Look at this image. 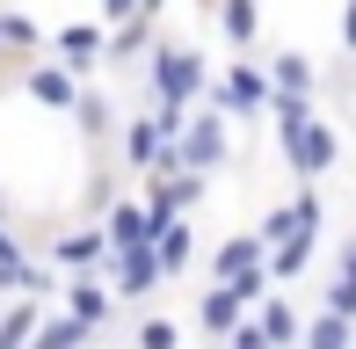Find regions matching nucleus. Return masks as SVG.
<instances>
[{
    "label": "nucleus",
    "instance_id": "nucleus-1",
    "mask_svg": "<svg viewBox=\"0 0 356 349\" xmlns=\"http://www.w3.org/2000/svg\"><path fill=\"white\" fill-rule=\"evenodd\" d=\"M211 58L197 51V44H175V37H160L153 44V58H145V95L153 102H168V109H204L211 102Z\"/></svg>",
    "mask_w": 356,
    "mask_h": 349
},
{
    "label": "nucleus",
    "instance_id": "nucleus-2",
    "mask_svg": "<svg viewBox=\"0 0 356 349\" xmlns=\"http://www.w3.org/2000/svg\"><path fill=\"white\" fill-rule=\"evenodd\" d=\"M211 109H218V117H240V124L269 117V109H277L269 66H262V58H233V66H225L218 81H211Z\"/></svg>",
    "mask_w": 356,
    "mask_h": 349
},
{
    "label": "nucleus",
    "instance_id": "nucleus-3",
    "mask_svg": "<svg viewBox=\"0 0 356 349\" xmlns=\"http://www.w3.org/2000/svg\"><path fill=\"white\" fill-rule=\"evenodd\" d=\"M175 161H182V174H204V182H211V174L233 161V117H218V109L204 102L197 117H189V131H182V146H175Z\"/></svg>",
    "mask_w": 356,
    "mask_h": 349
},
{
    "label": "nucleus",
    "instance_id": "nucleus-4",
    "mask_svg": "<svg viewBox=\"0 0 356 349\" xmlns=\"http://www.w3.org/2000/svg\"><path fill=\"white\" fill-rule=\"evenodd\" d=\"M44 269H66V277H102V269H109V233H102V226H66V233H51Z\"/></svg>",
    "mask_w": 356,
    "mask_h": 349
},
{
    "label": "nucleus",
    "instance_id": "nucleus-5",
    "mask_svg": "<svg viewBox=\"0 0 356 349\" xmlns=\"http://www.w3.org/2000/svg\"><path fill=\"white\" fill-rule=\"evenodd\" d=\"M284 161H291V174H298V189H313L320 174H334V161H342V131H334L327 117H313L298 131V146H284Z\"/></svg>",
    "mask_w": 356,
    "mask_h": 349
},
{
    "label": "nucleus",
    "instance_id": "nucleus-6",
    "mask_svg": "<svg viewBox=\"0 0 356 349\" xmlns=\"http://www.w3.org/2000/svg\"><path fill=\"white\" fill-rule=\"evenodd\" d=\"M15 88H22L37 109H51V117H73V109H80V95H88V81H80V73H66L58 58H37V66H29Z\"/></svg>",
    "mask_w": 356,
    "mask_h": 349
},
{
    "label": "nucleus",
    "instance_id": "nucleus-7",
    "mask_svg": "<svg viewBox=\"0 0 356 349\" xmlns=\"http://www.w3.org/2000/svg\"><path fill=\"white\" fill-rule=\"evenodd\" d=\"M109 291H117V306H145V298H160V284H168V269H160L153 247H138V255H109Z\"/></svg>",
    "mask_w": 356,
    "mask_h": 349
},
{
    "label": "nucleus",
    "instance_id": "nucleus-8",
    "mask_svg": "<svg viewBox=\"0 0 356 349\" xmlns=\"http://www.w3.org/2000/svg\"><path fill=\"white\" fill-rule=\"evenodd\" d=\"M51 51H58V66H66V73L88 81V73L109 58V29H102V22H58V29H51Z\"/></svg>",
    "mask_w": 356,
    "mask_h": 349
},
{
    "label": "nucleus",
    "instance_id": "nucleus-9",
    "mask_svg": "<svg viewBox=\"0 0 356 349\" xmlns=\"http://www.w3.org/2000/svg\"><path fill=\"white\" fill-rule=\"evenodd\" d=\"M58 313H73L80 327H95V335H102L109 320H117V291H109V277H66V291H58Z\"/></svg>",
    "mask_w": 356,
    "mask_h": 349
},
{
    "label": "nucleus",
    "instance_id": "nucleus-10",
    "mask_svg": "<svg viewBox=\"0 0 356 349\" xmlns=\"http://www.w3.org/2000/svg\"><path fill=\"white\" fill-rule=\"evenodd\" d=\"M240 320H254V313H248V298H240L233 284H204V291H197V327H204L218 349L233 342V327H240Z\"/></svg>",
    "mask_w": 356,
    "mask_h": 349
},
{
    "label": "nucleus",
    "instance_id": "nucleus-11",
    "mask_svg": "<svg viewBox=\"0 0 356 349\" xmlns=\"http://www.w3.org/2000/svg\"><path fill=\"white\" fill-rule=\"evenodd\" d=\"M102 233H109V255H138V247H153V241H160L153 211H145L138 197H117V211L102 218Z\"/></svg>",
    "mask_w": 356,
    "mask_h": 349
},
{
    "label": "nucleus",
    "instance_id": "nucleus-12",
    "mask_svg": "<svg viewBox=\"0 0 356 349\" xmlns=\"http://www.w3.org/2000/svg\"><path fill=\"white\" fill-rule=\"evenodd\" d=\"M254 269H269V241L262 233H233V241L211 247V284H240V277H254Z\"/></svg>",
    "mask_w": 356,
    "mask_h": 349
},
{
    "label": "nucleus",
    "instance_id": "nucleus-13",
    "mask_svg": "<svg viewBox=\"0 0 356 349\" xmlns=\"http://www.w3.org/2000/svg\"><path fill=\"white\" fill-rule=\"evenodd\" d=\"M117 146H124V174H153L160 161H168V138H160V124H153V109H145V117H124V131H117Z\"/></svg>",
    "mask_w": 356,
    "mask_h": 349
},
{
    "label": "nucleus",
    "instance_id": "nucleus-14",
    "mask_svg": "<svg viewBox=\"0 0 356 349\" xmlns=\"http://www.w3.org/2000/svg\"><path fill=\"white\" fill-rule=\"evenodd\" d=\"M262 66H269V88H277L284 102H313V88H320V66H313L305 51H269Z\"/></svg>",
    "mask_w": 356,
    "mask_h": 349
},
{
    "label": "nucleus",
    "instance_id": "nucleus-15",
    "mask_svg": "<svg viewBox=\"0 0 356 349\" xmlns=\"http://www.w3.org/2000/svg\"><path fill=\"white\" fill-rule=\"evenodd\" d=\"M254 327L269 335V349H298L305 342V313L291 306V291H269L262 306H254Z\"/></svg>",
    "mask_w": 356,
    "mask_h": 349
},
{
    "label": "nucleus",
    "instance_id": "nucleus-16",
    "mask_svg": "<svg viewBox=\"0 0 356 349\" xmlns=\"http://www.w3.org/2000/svg\"><path fill=\"white\" fill-rule=\"evenodd\" d=\"M153 29H160V8H153V0H138V15H131V22H124V29H109V58H117V66H124V58H138V51H153Z\"/></svg>",
    "mask_w": 356,
    "mask_h": 349
},
{
    "label": "nucleus",
    "instance_id": "nucleus-17",
    "mask_svg": "<svg viewBox=\"0 0 356 349\" xmlns=\"http://www.w3.org/2000/svg\"><path fill=\"white\" fill-rule=\"evenodd\" d=\"M44 298H15V306H0V349H29L37 342V327H44Z\"/></svg>",
    "mask_w": 356,
    "mask_h": 349
},
{
    "label": "nucleus",
    "instance_id": "nucleus-18",
    "mask_svg": "<svg viewBox=\"0 0 356 349\" xmlns=\"http://www.w3.org/2000/svg\"><path fill=\"white\" fill-rule=\"evenodd\" d=\"M153 255H160V269H168V284H175V277L189 269V262H197V226H189V218H175V226H160Z\"/></svg>",
    "mask_w": 356,
    "mask_h": 349
},
{
    "label": "nucleus",
    "instance_id": "nucleus-19",
    "mask_svg": "<svg viewBox=\"0 0 356 349\" xmlns=\"http://www.w3.org/2000/svg\"><path fill=\"white\" fill-rule=\"evenodd\" d=\"M29 349H95V327H80L73 320V313H44V327H37V342H29Z\"/></svg>",
    "mask_w": 356,
    "mask_h": 349
},
{
    "label": "nucleus",
    "instance_id": "nucleus-20",
    "mask_svg": "<svg viewBox=\"0 0 356 349\" xmlns=\"http://www.w3.org/2000/svg\"><path fill=\"white\" fill-rule=\"evenodd\" d=\"M211 22H218V37H233V44H240V51L262 37V8H254V0H225Z\"/></svg>",
    "mask_w": 356,
    "mask_h": 349
},
{
    "label": "nucleus",
    "instance_id": "nucleus-21",
    "mask_svg": "<svg viewBox=\"0 0 356 349\" xmlns=\"http://www.w3.org/2000/svg\"><path fill=\"white\" fill-rule=\"evenodd\" d=\"M73 124H80V138H88V146H102V138L117 131V109H109V95L88 88V95H80V109H73Z\"/></svg>",
    "mask_w": 356,
    "mask_h": 349
},
{
    "label": "nucleus",
    "instance_id": "nucleus-22",
    "mask_svg": "<svg viewBox=\"0 0 356 349\" xmlns=\"http://www.w3.org/2000/svg\"><path fill=\"white\" fill-rule=\"evenodd\" d=\"M298 349H356V320H334V313H305V342Z\"/></svg>",
    "mask_w": 356,
    "mask_h": 349
},
{
    "label": "nucleus",
    "instance_id": "nucleus-23",
    "mask_svg": "<svg viewBox=\"0 0 356 349\" xmlns=\"http://www.w3.org/2000/svg\"><path fill=\"white\" fill-rule=\"evenodd\" d=\"M131 349H182V320H175V313H138Z\"/></svg>",
    "mask_w": 356,
    "mask_h": 349
},
{
    "label": "nucleus",
    "instance_id": "nucleus-24",
    "mask_svg": "<svg viewBox=\"0 0 356 349\" xmlns=\"http://www.w3.org/2000/svg\"><path fill=\"white\" fill-rule=\"evenodd\" d=\"M305 262H313V233H305V241H291V247H277V255H269V284H298V277H305Z\"/></svg>",
    "mask_w": 356,
    "mask_h": 349
},
{
    "label": "nucleus",
    "instance_id": "nucleus-25",
    "mask_svg": "<svg viewBox=\"0 0 356 349\" xmlns=\"http://www.w3.org/2000/svg\"><path fill=\"white\" fill-rule=\"evenodd\" d=\"M291 211H298V226H305V233H320L327 204H320V189H298V197H291Z\"/></svg>",
    "mask_w": 356,
    "mask_h": 349
},
{
    "label": "nucleus",
    "instance_id": "nucleus-26",
    "mask_svg": "<svg viewBox=\"0 0 356 349\" xmlns=\"http://www.w3.org/2000/svg\"><path fill=\"white\" fill-rule=\"evenodd\" d=\"M0 262H29V247H22V233H15V226H0Z\"/></svg>",
    "mask_w": 356,
    "mask_h": 349
},
{
    "label": "nucleus",
    "instance_id": "nucleus-27",
    "mask_svg": "<svg viewBox=\"0 0 356 349\" xmlns=\"http://www.w3.org/2000/svg\"><path fill=\"white\" fill-rule=\"evenodd\" d=\"M334 277H342V284H356V233L342 241V255H334Z\"/></svg>",
    "mask_w": 356,
    "mask_h": 349
},
{
    "label": "nucleus",
    "instance_id": "nucleus-28",
    "mask_svg": "<svg viewBox=\"0 0 356 349\" xmlns=\"http://www.w3.org/2000/svg\"><path fill=\"white\" fill-rule=\"evenodd\" d=\"M342 44H349V51H356V0H349V8H342Z\"/></svg>",
    "mask_w": 356,
    "mask_h": 349
},
{
    "label": "nucleus",
    "instance_id": "nucleus-29",
    "mask_svg": "<svg viewBox=\"0 0 356 349\" xmlns=\"http://www.w3.org/2000/svg\"><path fill=\"white\" fill-rule=\"evenodd\" d=\"M0 81H22V73H15V58H8V37H0Z\"/></svg>",
    "mask_w": 356,
    "mask_h": 349
},
{
    "label": "nucleus",
    "instance_id": "nucleus-30",
    "mask_svg": "<svg viewBox=\"0 0 356 349\" xmlns=\"http://www.w3.org/2000/svg\"><path fill=\"white\" fill-rule=\"evenodd\" d=\"M0 226H8V197H0Z\"/></svg>",
    "mask_w": 356,
    "mask_h": 349
},
{
    "label": "nucleus",
    "instance_id": "nucleus-31",
    "mask_svg": "<svg viewBox=\"0 0 356 349\" xmlns=\"http://www.w3.org/2000/svg\"><path fill=\"white\" fill-rule=\"evenodd\" d=\"M0 88H15V81H0Z\"/></svg>",
    "mask_w": 356,
    "mask_h": 349
}]
</instances>
